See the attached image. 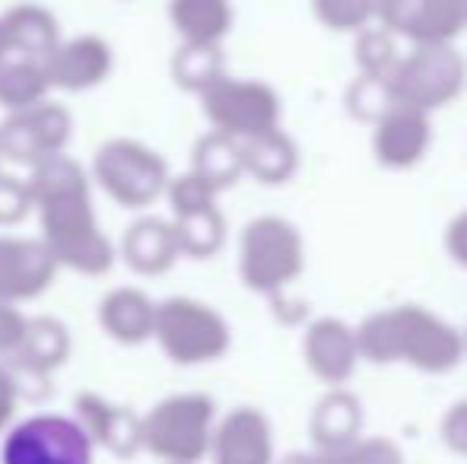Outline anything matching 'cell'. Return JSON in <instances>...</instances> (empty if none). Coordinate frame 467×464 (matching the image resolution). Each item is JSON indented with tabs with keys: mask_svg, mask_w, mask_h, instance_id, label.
Listing matches in <instances>:
<instances>
[{
	"mask_svg": "<svg viewBox=\"0 0 467 464\" xmlns=\"http://www.w3.org/2000/svg\"><path fill=\"white\" fill-rule=\"evenodd\" d=\"M32 213L38 217V239L55 254L57 267L83 277H105L115 267L118 248L102 232L93 207V179L67 153L29 169Z\"/></svg>",
	"mask_w": 467,
	"mask_h": 464,
	"instance_id": "6da1fadb",
	"label": "cell"
},
{
	"mask_svg": "<svg viewBox=\"0 0 467 464\" xmlns=\"http://www.w3.org/2000/svg\"><path fill=\"white\" fill-rule=\"evenodd\" d=\"M216 401L203 391L169 395L140 417V449L162 464H201L210 455Z\"/></svg>",
	"mask_w": 467,
	"mask_h": 464,
	"instance_id": "3957f363",
	"label": "cell"
},
{
	"mask_svg": "<svg viewBox=\"0 0 467 464\" xmlns=\"http://www.w3.org/2000/svg\"><path fill=\"white\" fill-rule=\"evenodd\" d=\"M57 261L42 239L0 235V303L23 305L51 290L57 280Z\"/></svg>",
	"mask_w": 467,
	"mask_h": 464,
	"instance_id": "8fae6325",
	"label": "cell"
},
{
	"mask_svg": "<svg viewBox=\"0 0 467 464\" xmlns=\"http://www.w3.org/2000/svg\"><path fill=\"white\" fill-rule=\"evenodd\" d=\"M439 433H442V442L451 449V452L467 459V397H462V401L451 404V407L445 410Z\"/></svg>",
	"mask_w": 467,
	"mask_h": 464,
	"instance_id": "836d02e7",
	"label": "cell"
},
{
	"mask_svg": "<svg viewBox=\"0 0 467 464\" xmlns=\"http://www.w3.org/2000/svg\"><path fill=\"white\" fill-rule=\"evenodd\" d=\"M359 359L375 366L404 363L426 376H445L464 359V337L455 325L423 305H391L357 325Z\"/></svg>",
	"mask_w": 467,
	"mask_h": 464,
	"instance_id": "7a4b0ae2",
	"label": "cell"
},
{
	"mask_svg": "<svg viewBox=\"0 0 467 464\" xmlns=\"http://www.w3.org/2000/svg\"><path fill=\"white\" fill-rule=\"evenodd\" d=\"M89 179L124 211H147L169 188V162L162 153L130 137H111L93 153V166L87 169Z\"/></svg>",
	"mask_w": 467,
	"mask_h": 464,
	"instance_id": "5b68a950",
	"label": "cell"
},
{
	"mask_svg": "<svg viewBox=\"0 0 467 464\" xmlns=\"http://www.w3.org/2000/svg\"><path fill=\"white\" fill-rule=\"evenodd\" d=\"M51 93L55 89H51L42 61L10 55L0 64V108L6 115L38 106V102L51 99Z\"/></svg>",
	"mask_w": 467,
	"mask_h": 464,
	"instance_id": "484cf974",
	"label": "cell"
},
{
	"mask_svg": "<svg viewBox=\"0 0 467 464\" xmlns=\"http://www.w3.org/2000/svg\"><path fill=\"white\" fill-rule=\"evenodd\" d=\"M0 23H4L10 55H16V57H36V61H42V57L64 38L57 16L42 4L10 6L6 13H0Z\"/></svg>",
	"mask_w": 467,
	"mask_h": 464,
	"instance_id": "44dd1931",
	"label": "cell"
},
{
	"mask_svg": "<svg viewBox=\"0 0 467 464\" xmlns=\"http://www.w3.org/2000/svg\"><path fill=\"white\" fill-rule=\"evenodd\" d=\"M467 29V0H423L413 45H451Z\"/></svg>",
	"mask_w": 467,
	"mask_h": 464,
	"instance_id": "f1b7e54d",
	"label": "cell"
},
{
	"mask_svg": "<svg viewBox=\"0 0 467 464\" xmlns=\"http://www.w3.org/2000/svg\"><path fill=\"white\" fill-rule=\"evenodd\" d=\"M191 172L207 181L216 194L226 191V188H233L235 181L245 175V166H242V143L220 134V130H207V134L197 137V143L191 147Z\"/></svg>",
	"mask_w": 467,
	"mask_h": 464,
	"instance_id": "cb8c5ba5",
	"label": "cell"
},
{
	"mask_svg": "<svg viewBox=\"0 0 467 464\" xmlns=\"http://www.w3.org/2000/svg\"><path fill=\"white\" fill-rule=\"evenodd\" d=\"M169 23L182 42L223 45L235 26L233 0H169Z\"/></svg>",
	"mask_w": 467,
	"mask_h": 464,
	"instance_id": "7402d4cb",
	"label": "cell"
},
{
	"mask_svg": "<svg viewBox=\"0 0 467 464\" xmlns=\"http://www.w3.org/2000/svg\"><path fill=\"white\" fill-rule=\"evenodd\" d=\"M306 242L283 217H254L239 235V280L245 290L277 303L280 293L302 277Z\"/></svg>",
	"mask_w": 467,
	"mask_h": 464,
	"instance_id": "277c9868",
	"label": "cell"
},
{
	"mask_svg": "<svg viewBox=\"0 0 467 464\" xmlns=\"http://www.w3.org/2000/svg\"><path fill=\"white\" fill-rule=\"evenodd\" d=\"M274 464H334V459L327 452H318V449H312V452H289L277 459Z\"/></svg>",
	"mask_w": 467,
	"mask_h": 464,
	"instance_id": "74e56055",
	"label": "cell"
},
{
	"mask_svg": "<svg viewBox=\"0 0 467 464\" xmlns=\"http://www.w3.org/2000/svg\"><path fill=\"white\" fill-rule=\"evenodd\" d=\"M344 106H347V112L357 118V121H363L372 128V124L381 121V118L391 112L398 102H394L391 83H388L385 77L357 74V80H353L344 93Z\"/></svg>",
	"mask_w": 467,
	"mask_h": 464,
	"instance_id": "f546056e",
	"label": "cell"
},
{
	"mask_svg": "<svg viewBox=\"0 0 467 464\" xmlns=\"http://www.w3.org/2000/svg\"><path fill=\"white\" fill-rule=\"evenodd\" d=\"M197 99H201V112L207 118L210 130H220L239 143L280 128V93L271 83L254 80V77L223 74Z\"/></svg>",
	"mask_w": 467,
	"mask_h": 464,
	"instance_id": "ba28073f",
	"label": "cell"
},
{
	"mask_svg": "<svg viewBox=\"0 0 467 464\" xmlns=\"http://www.w3.org/2000/svg\"><path fill=\"white\" fill-rule=\"evenodd\" d=\"M0 172H4V147H0Z\"/></svg>",
	"mask_w": 467,
	"mask_h": 464,
	"instance_id": "60d3db41",
	"label": "cell"
},
{
	"mask_svg": "<svg viewBox=\"0 0 467 464\" xmlns=\"http://www.w3.org/2000/svg\"><path fill=\"white\" fill-rule=\"evenodd\" d=\"M153 341L175 366H207L233 347V328L210 303L194 296H169L156 303Z\"/></svg>",
	"mask_w": 467,
	"mask_h": 464,
	"instance_id": "8992f818",
	"label": "cell"
},
{
	"mask_svg": "<svg viewBox=\"0 0 467 464\" xmlns=\"http://www.w3.org/2000/svg\"><path fill=\"white\" fill-rule=\"evenodd\" d=\"M70 350H74V341H70L67 325L61 318L36 315L26 318V331L19 337L16 350L0 363L16 376L19 388L26 395V382L45 385L70 359Z\"/></svg>",
	"mask_w": 467,
	"mask_h": 464,
	"instance_id": "4fadbf2b",
	"label": "cell"
},
{
	"mask_svg": "<svg viewBox=\"0 0 467 464\" xmlns=\"http://www.w3.org/2000/svg\"><path fill=\"white\" fill-rule=\"evenodd\" d=\"M420 16H423V0H375V23L410 45L417 42Z\"/></svg>",
	"mask_w": 467,
	"mask_h": 464,
	"instance_id": "d6a6232c",
	"label": "cell"
},
{
	"mask_svg": "<svg viewBox=\"0 0 467 464\" xmlns=\"http://www.w3.org/2000/svg\"><path fill=\"white\" fill-rule=\"evenodd\" d=\"M467 64L455 45H413L391 70V96L398 106L432 115L462 96Z\"/></svg>",
	"mask_w": 467,
	"mask_h": 464,
	"instance_id": "52a82bcc",
	"label": "cell"
},
{
	"mask_svg": "<svg viewBox=\"0 0 467 464\" xmlns=\"http://www.w3.org/2000/svg\"><path fill=\"white\" fill-rule=\"evenodd\" d=\"M93 442L74 417L36 414L4 433L0 464H93Z\"/></svg>",
	"mask_w": 467,
	"mask_h": 464,
	"instance_id": "9c48e42d",
	"label": "cell"
},
{
	"mask_svg": "<svg viewBox=\"0 0 467 464\" xmlns=\"http://www.w3.org/2000/svg\"><path fill=\"white\" fill-rule=\"evenodd\" d=\"M169 74L172 83L185 93L201 96L213 80L226 74V61H223V45H194L182 42L175 48L172 61H169Z\"/></svg>",
	"mask_w": 467,
	"mask_h": 464,
	"instance_id": "4316f807",
	"label": "cell"
},
{
	"mask_svg": "<svg viewBox=\"0 0 467 464\" xmlns=\"http://www.w3.org/2000/svg\"><path fill=\"white\" fill-rule=\"evenodd\" d=\"M74 420L89 436L93 449H105L115 459H134L137 452H143L140 414L99 395V391H80L74 397Z\"/></svg>",
	"mask_w": 467,
	"mask_h": 464,
	"instance_id": "9a60e30c",
	"label": "cell"
},
{
	"mask_svg": "<svg viewBox=\"0 0 467 464\" xmlns=\"http://www.w3.org/2000/svg\"><path fill=\"white\" fill-rule=\"evenodd\" d=\"M213 464H274V427L258 407H233L229 414L216 417L210 455Z\"/></svg>",
	"mask_w": 467,
	"mask_h": 464,
	"instance_id": "5bb4252c",
	"label": "cell"
},
{
	"mask_svg": "<svg viewBox=\"0 0 467 464\" xmlns=\"http://www.w3.org/2000/svg\"><path fill=\"white\" fill-rule=\"evenodd\" d=\"M308 433L318 452H337V449L350 446L353 439L363 436V404L353 391L331 388L327 395L318 397L308 420Z\"/></svg>",
	"mask_w": 467,
	"mask_h": 464,
	"instance_id": "ffe728a7",
	"label": "cell"
},
{
	"mask_svg": "<svg viewBox=\"0 0 467 464\" xmlns=\"http://www.w3.org/2000/svg\"><path fill=\"white\" fill-rule=\"evenodd\" d=\"M99 328L121 347H140L153 341L156 303L137 286H115L99 299Z\"/></svg>",
	"mask_w": 467,
	"mask_h": 464,
	"instance_id": "d6986e66",
	"label": "cell"
},
{
	"mask_svg": "<svg viewBox=\"0 0 467 464\" xmlns=\"http://www.w3.org/2000/svg\"><path fill=\"white\" fill-rule=\"evenodd\" d=\"M19 401H23V388H19L16 376L0 363V436L13 427L16 420V410H19Z\"/></svg>",
	"mask_w": 467,
	"mask_h": 464,
	"instance_id": "e575fe53",
	"label": "cell"
},
{
	"mask_svg": "<svg viewBox=\"0 0 467 464\" xmlns=\"http://www.w3.org/2000/svg\"><path fill=\"white\" fill-rule=\"evenodd\" d=\"M26 331V315L19 305H6L0 303V359L10 356L13 350H16L19 337H23Z\"/></svg>",
	"mask_w": 467,
	"mask_h": 464,
	"instance_id": "d590c367",
	"label": "cell"
},
{
	"mask_svg": "<svg viewBox=\"0 0 467 464\" xmlns=\"http://www.w3.org/2000/svg\"><path fill=\"white\" fill-rule=\"evenodd\" d=\"M242 166L258 185H286L299 169V147L283 128L242 140Z\"/></svg>",
	"mask_w": 467,
	"mask_h": 464,
	"instance_id": "603a6c76",
	"label": "cell"
},
{
	"mask_svg": "<svg viewBox=\"0 0 467 464\" xmlns=\"http://www.w3.org/2000/svg\"><path fill=\"white\" fill-rule=\"evenodd\" d=\"M51 89L61 93H89L102 87L115 70V51L96 32L61 38L48 55L42 57Z\"/></svg>",
	"mask_w": 467,
	"mask_h": 464,
	"instance_id": "7c38bea8",
	"label": "cell"
},
{
	"mask_svg": "<svg viewBox=\"0 0 467 464\" xmlns=\"http://www.w3.org/2000/svg\"><path fill=\"white\" fill-rule=\"evenodd\" d=\"M398 38L388 29H381L379 23L366 26L357 32L353 42V61H357V74L363 77H391V70L398 67Z\"/></svg>",
	"mask_w": 467,
	"mask_h": 464,
	"instance_id": "83f0119b",
	"label": "cell"
},
{
	"mask_svg": "<svg viewBox=\"0 0 467 464\" xmlns=\"http://www.w3.org/2000/svg\"><path fill=\"white\" fill-rule=\"evenodd\" d=\"M169 220H172L182 258L207 261L216 258L226 245V217H223L220 204L191 207V211L172 213Z\"/></svg>",
	"mask_w": 467,
	"mask_h": 464,
	"instance_id": "d4e9b609",
	"label": "cell"
},
{
	"mask_svg": "<svg viewBox=\"0 0 467 464\" xmlns=\"http://www.w3.org/2000/svg\"><path fill=\"white\" fill-rule=\"evenodd\" d=\"M70 134H74V115L55 99H45L23 112H10L0 121L4 162L32 169L51 156L67 153Z\"/></svg>",
	"mask_w": 467,
	"mask_h": 464,
	"instance_id": "30bf717a",
	"label": "cell"
},
{
	"mask_svg": "<svg viewBox=\"0 0 467 464\" xmlns=\"http://www.w3.org/2000/svg\"><path fill=\"white\" fill-rule=\"evenodd\" d=\"M334 464H404V452L388 436H359L350 446L327 452Z\"/></svg>",
	"mask_w": 467,
	"mask_h": 464,
	"instance_id": "1f68e13d",
	"label": "cell"
},
{
	"mask_svg": "<svg viewBox=\"0 0 467 464\" xmlns=\"http://www.w3.org/2000/svg\"><path fill=\"white\" fill-rule=\"evenodd\" d=\"M302 356L318 382L340 388L353 378L359 366L357 328H350L340 318H315L302 337Z\"/></svg>",
	"mask_w": 467,
	"mask_h": 464,
	"instance_id": "2e32d148",
	"label": "cell"
},
{
	"mask_svg": "<svg viewBox=\"0 0 467 464\" xmlns=\"http://www.w3.org/2000/svg\"><path fill=\"white\" fill-rule=\"evenodd\" d=\"M10 57V45H6V36H4V23H0V64Z\"/></svg>",
	"mask_w": 467,
	"mask_h": 464,
	"instance_id": "f35d334b",
	"label": "cell"
},
{
	"mask_svg": "<svg viewBox=\"0 0 467 464\" xmlns=\"http://www.w3.org/2000/svg\"><path fill=\"white\" fill-rule=\"evenodd\" d=\"M118 254L140 277H162V273H169L182 258L172 220H162V217L134 220L121 235Z\"/></svg>",
	"mask_w": 467,
	"mask_h": 464,
	"instance_id": "ac0fdd59",
	"label": "cell"
},
{
	"mask_svg": "<svg viewBox=\"0 0 467 464\" xmlns=\"http://www.w3.org/2000/svg\"><path fill=\"white\" fill-rule=\"evenodd\" d=\"M432 121L417 108L394 106L381 121L372 124V156L381 169L407 172L420 166L430 153Z\"/></svg>",
	"mask_w": 467,
	"mask_h": 464,
	"instance_id": "e0dca14e",
	"label": "cell"
},
{
	"mask_svg": "<svg viewBox=\"0 0 467 464\" xmlns=\"http://www.w3.org/2000/svg\"><path fill=\"white\" fill-rule=\"evenodd\" d=\"M445 252L458 267L467 271V207L462 213H455L451 223L445 226Z\"/></svg>",
	"mask_w": 467,
	"mask_h": 464,
	"instance_id": "8d00e7d4",
	"label": "cell"
},
{
	"mask_svg": "<svg viewBox=\"0 0 467 464\" xmlns=\"http://www.w3.org/2000/svg\"><path fill=\"white\" fill-rule=\"evenodd\" d=\"M312 16L327 32H353L375 23V0H308Z\"/></svg>",
	"mask_w": 467,
	"mask_h": 464,
	"instance_id": "4dcf8cb0",
	"label": "cell"
},
{
	"mask_svg": "<svg viewBox=\"0 0 467 464\" xmlns=\"http://www.w3.org/2000/svg\"><path fill=\"white\" fill-rule=\"evenodd\" d=\"M462 337H464V356H467V328L462 331Z\"/></svg>",
	"mask_w": 467,
	"mask_h": 464,
	"instance_id": "ab89813d",
	"label": "cell"
}]
</instances>
